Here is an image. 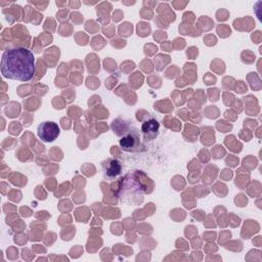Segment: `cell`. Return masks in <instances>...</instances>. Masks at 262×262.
<instances>
[{
  "label": "cell",
  "mask_w": 262,
  "mask_h": 262,
  "mask_svg": "<svg viewBox=\"0 0 262 262\" xmlns=\"http://www.w3.org/2000/svg\"><path fill=\"white\" fill-rule=\"evenodd\" d=\"M2 76L20 82L30 81L35 75V56L27 48L16 46L5 50L1 57Z\"/></svg>",
  "instance_id": "cell-1"
},
{
  "label": "cell",
  "mask_w": 262,
  "mask_h": 262,
  "mask_svg": "<svg viewBox=\"0 0 262 262\" xmlns=\"http://www.w3.org/2000/svg\"><path fill=\"white\" fill-rule=\"evenodd\" d=\"M120 147L127 152H137L141 149V134L136 128H125L119 139Z\"/></svg>",
  "instance_id": "cell-2"
},
{
  "label": "cell",
  "mask_w": 262,
  "mask_h": 262,
  "mask_svg": "<svg viewBox=\"0 0 262 262\" xmlns=\"http://www.w3.org/2000/svg\"><path fill=\"white\" fill-rule=\"evenodd\" d=\"M60 133L59 126L52 121H45L38 125L37 134L39 138L44 142L54 141Z\"/></svg>",
  "instance_id": "cell-3"
},
{
  "label": "cell",
  "mask_w": 262,
  "mask_h": 262,
  "mask_svg": "<svg viewBox=\"0 0 262 262\" xmlns=\"http://www.w3.org/2000/svg\"><path fill=\"white\" fill-rule=\"evenodd\" d=\"M103 177L107 180H114L122 172V163L116 158H107L101 163Z\"/></svg>",
  "instance_id": "cell-4"
},
{
  "label": "cell",
  "mask_w": 262,
  "mask_h": 262,
  "mask_svg": "<svg viewBox=\"0 0 262 262\" xmlns=\"http://www.w3.org/2000/svg\"><path fill=\"white\" fill-rule=\"evenodd\" d=\"M140 131L145 140H152L159 134L160 123L154 117H148L141 123Z\"/></svg>",
  "instance_id": "cell-5"
}]
</instances>
